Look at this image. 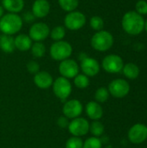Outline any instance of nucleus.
I'll return each mask as SVG.
<instances>
[{"label":"nucleus","mask_w":147,"mask_h":148,"mask_svg":"<svg viewBox=\"0 0 147 148\" xmlns=\"http://www.w3.org/2000/svg\"><path fill=\"white\" fill-rule=\"evenodd\" d=\"M109 95L110 94H109V91L107 88H106L104 87L99 88L95 91V94H94L95 101H97L98 103H104L108 100Z\"/></svg>","instance_id":"obj_27"},{"label":"nucleus","mask_w":147,"mask_h":148,"mask_svg":"<svg viewBox=\"0 0 147 148\" xmlns=\"http://www.w3.org/2000/svg\"><path fill=\"white\" fill-rule=\"evenodd\" d=\"M30 50H31V54L33 55L34 57L41 58L45 56L46 47H45L44 43H42V42H35L32 44Z\"/></svg>","instance_id":"obj_22"},{"label":"nucleus","mask_w":147,"mask_h":148,"mask_svg":"<svg viewBox=\"0 0 147 148\" xmlns=\"http://www.w3.org/2000/svg\"><path fill=\"white\" fill-rule=\"evenodd\" d=\"M90 81L88 76H87L84 74H78L75 78H74V84L76 88L84 89L87 88L89 86Z\"/></svg>","instance_id":"obj_24"},{"label":"nucleus","mask_w":147,"mask_h":148,"mask_svg":"<svg viewBox=\"0 0 147 148\" xmlns=\"http://www.w3.org/2000/svg\"><path fill=\"white\" fill-rule=\"evenodd\" d=\"M136 12L139 13V15H146L147 14V2L145 0H139L137 2L136 5Z\"/></svg>","instance_id":"obj_31"},{"label":"nucleus","mask_w":147,"mask_h":148,"mask_svg":"<svg viewBox=\"0 0 147 148\" xmlns=\"http://www.w3.org/2000/svg\"><path fill=\"white\" fill-rule=\"evenodd\" d=\"M81 69L87 76L93 77L99 74L101 66L96 59L88 56L81 62Z\"/></svg>","instance_id":"obj_14"},{"label":"nucleus","mask_w":147,"mask_h":148,"mask_svg":"<svg viewBox=\"0 0 147 148\" xmlns=\"http://www.w3.org/2000/svg\"><path fill=\"white\" fill-rule=\"evenodd\" d=\"M4 10L9 13H19L24 7V0H1Z\"/></svg>","instance_id":"obj_19"},{"label":"nucleus","mask_w":147,"mask_h":148,"mask_svg":"<svg viewBox=\"0 0 147 148\" xmlns=\"http://www.w3.org/2000/svg\"><path fill=\"white\" fill-rule=\"evenodd\" d=\"M27 70L33 75H36V73H38L40 71V65L36 61H29L27 65H26Z\"/></svg>","instance_id":"obj_32"},{"label":"nucleus","mask_w":147,"mask_h":148,"mask_svg":"<svg viewBox=\"0 0 147 148\" xmlns=\"http://www.w3.org/2000/svg\"><path fill=\"white\" fill-rule=\"evenodd\" d=\"M82 148H102V144L98 137H90L83 142Z\"/></svg>","instance_id":"obj_28"},{"label":"nucleus","mask_w":147,"mask_h":148,"mask_svg":"<svg viewBox=\"0 0 147 148\" xmlns=\"http://www.w3.org/2000/svg\"><path fill=\"white\" fill-rule=\"evenodd\" d=\"M66 148H82L83 147V140L81 137L72 136L66 142Z\"/></svg>","instance_id":"obj_30"},{"label":"nucleus","mask_w":147,"mask_h":148,"mask_svg":"<svg viewBox=\"0 0 147 148\" xmlns=\"http://www.w3.org/2000/svg\"><path fill=\"white\" fill-rule=\"evenodd\" d=\"M86 57H88V56H87L85 53H81V54H80V60H81V62L82 60H84Z\"/></svg>","instance_id":"obj_35"},{"label":"nucleus","mask_w":147,"mask_h":148,"mask_svg":"<svg viewBox=\"0 0 147 148\" xmlns=\"http://www.w3.org/2000/svg\"><path fill=\"white\" fill-rule=\"evenodd\" d=\"M49 53L53 60L62 62L71 56L73 48L72 45L66 41H56L51 45Z\"/></svg>","instance_id":"obj_4"},{"label":"nucleus","mask_w":147,"mask_h":148,"mask_svg":"<svg viewBox=\"0 0 147 148\" xmlns=\"http://www.w3.org/2000/svg\"><path fill=\"white\" fill-rule=\"evenodd\" d=\"M69 119H68L65 116H61L58 118L57 120V125L61 127V128H68V124H69Z\"/></svg>","instance_id":"obj_34"},{"label":"nucleus","mask_w":147,"mask_h":148,"mask_svg":"<svg viewBox=\"0 0 147 148\" xmlns=\"http://www.w3.org/2000/svg\"><path fill=\"white\" fill-rule=\"evenodd\" d=\"M21 17L23 19V22L24 21L27 23H30L34 22V20L36 18V16L33 15V13L31 11H26V12H24L23 15V16H21Z\"/></svg>","instance_id":"obj_33"},{"label":"nucleus","mask_w":147,"mask_h":148,"mask_svg":"<svg viewBox=\"0 0 147 148\" xmlns=\"http://www.w3.org/2000/svg\"><path fill=\"white\" fill-rule=\"evenodd\" d=\"M89 125L90 123L88 120H86L85 118L78 117L73 119L69 122L68 130L73 136L81 137L88 134V133L89 132Z\"/></svg>","instance_id":"obj_8"},{"label":"nucleus","mask_w":147,"mask_h":148,"mask_svg":"<svg viewBox=\"0 0 147 148\" xmlns=\"http://www.w3.org/2000/svg\"><path fill=\"white\" fill-rule=\"evenodd\" d=\"M145 29H146V31L147 32V19L145 21Z\"/></svg>","instance_id":"obj_37"},{"label":"nucleus","mask_w":147,"mask_h":148,"mask_svg":"<svg viewBox=\"0 0 147 148\" xmlns=\"http://www.w3.org/2000/svg\"><path fill=\"white\" fill-rule=\"evenodd\" d=\"M0 1H1V0H0Z\"/></svg>","instance_id":"obj_38"},{"label":"nucleus","mask_w":147,"mask_h":148,"mask_svg":"<svg viewBox=\"0 0 147 148\" xmlns=\"http://www.w3.org/2000/svg\"><path fill=\"white\" fill-rule=\"evenodd\" d=\"M60 7L67 12L74 11L79 5V0H58Z\"/></svg>","instance_id":"obj_25"},{"label":"nucleus","mask_w":147,"mask_h":148,"mask_svg":"<svg viewBox=\"0 0 147 148\" xmlns=\"http://www.w3.org/2000/svg\"><path fill=\"white\" fill-rule=\"evenodd\" d=\"M80 71L79 65L76 61L74 59H66L61 62L59 64V73L62 77H65L67 79H72L75 78Z\"/></svg>","instance_id":"obj_11"},{"label":"nucleus","mask_w":147,"mask_h":148,"mask_svg":"<svg viewBox=\"0 0 147 148\" xmlns=\"http://www.w3.org/2000/svg\"><path fill=\"white\" fill-rule=\"evenodd\" d=\"M90 26L93 29L96 30V31H100L102 30L103 27H104V21L103 19L99 16H94L90 18Z\"/></svg>","instance_id":"obj_29"},{"label":"nucleus","mask_w":147,"mask_h":148,"mask_svg":"<svg viewBox=\"0 0 147 148\" xmlns=\"http://www.w3.org/2000/svg\"><path fill=\"white\" fill-rule=\"evenodd\" d=\"M0 49L4 53H12L15 50V40L12 36L1 34L0 35Z\"/></svg>","instance_id":"obj_20"},{"label":"nucleus","mask_w":147,"mask_h":148,"mask_svg":"<svg viewBox=\"0 0 147 148\" xmlns=\"http://www.w3.org/2000/svg\"><path fill=\"white\" fill-rule=\"evenodd\" d=\"M128 139L133 144H141L147 139V126L142 123L133 125L128 131Z\"/></svg>","instance_id":"obj_12"},{"label":"nucleus","mask_w":147,"mask_h":148,"mask_svg":"<svg viewBox=\"0 0 147 148\" xmlns=\"http://www.w3.org/2000/svg\"><path fill=\"white\" fill-rule=\"evenodd\" d=\"M121 24L123 29L127 34L133 36L139 35L145 29V19L134 10L125 13L121 20Z\"/></svg>","instance_id":"obj_1"},{"label":"nucleus","mask_w":147,"mask_h":148,"mask_svg":"<svg viewBox=\"0 0 147 148\" xmlns=\"http://www.w3.org/2000/svg\"><path fill=\"white\" fill-rule=\"evenodd\" d=\"M86 16L78 10L68 12L64 18V26L70 30H79L86 24Z\"/></svg>","instance_id":"obj_6"},{"label":"nucleus","mask_w":147,"mask_h":148,"mask_svg":"<svg viewBox=\"0 0 147 148\" xmlns=\"http://www.w3.org/2000/svg\"><path fill=\"white\" fill-rule=\"evenodd\" d=\"M4 15V9L3 8L2 5H0V18Z\"/></svg>","instance_id":"obj_36"},{"label":"nucleus","mask_w":147,"mask_h":148,"mask_svg":"<svg viewBox=\"0 0 147 148\" xmlns=\"http://www.w3.org/2000/svg\"><path fill=\"white\" fill-rule=\"evenodd\" d=\"M50 4L48 0H36L32 4L31 12L36 18H43L49 15Z\"/></svg>","instance_id":"obj_16"},{"label":"nucleus","mask_w":147,"mask_h":148,"mask_svg":"<svg viewBox=\"0 0 147 148\" xmlns=\"http://www.w3.org/2000/svg\"><path fill=\"white\" fill-rule=\"evenodd\" d=\"M101 65L106 72L110 74H116L122 71L124 62L120 56L111 54L104 57Z\"/></svg>","instance_id":"obj_7"},{"label":"nucleus","mask_w":147,"mask_h":148,"mask_svg":"<svg viewBox=\"0 0 147 148\" xmlns=\"http://www.w3.org/2000/svg\"><path fill=\"white\" fill-rule=\"evenodd\" d=\"M86 114L89 119L99 121L103 116V108L97 101H89L86 105Z\"/></svg>","instance_id":"obj_17"},{"label":"nucleus","mask_w":147,"mask_h":148,"mask_svg":"<svg viewBox=\"0 0 147 148\" xmlns=\"http://www.w3.org/2000/svg\"><path fill=\"white\" fill-rule=\"evenodd\" d=\"M50 37L54 41H62L66 36V30L65 28L62 25L55 26L51 31H50Z\"/></svg>","instance_id":"obj_26"},{"label":"nucleus","mask_w":147,"mask_h":148,"mask_svg":"<svg viewBox=\"0 0 147 148\" xmlns=\"http://www.w3.org/2000/svg\"><path fill=\"white\" fill-rule=\"evenodd\" d=\"M123 74L124 75L131 80H134L136 78H138V76L139 75V67L133 62H129L126 63V65H124L123 69H122Z\"/></svg>","instance_id":"obj_21"},{"label":"nucleus","mask_w":147,"mask_h":148,"mask_svg":"<svg viewBox=\"0 0 147 148\" xmlns=\"http://www.w3.org/2000/svg\"><path fill=\"white\" fill-rule=\"evenodd\" d=\"M53 77L47 71H39L34 75V83L41 89L49 88L53 84Z\"/></svg>","instance_id":"obj_15"},{"label":"nucleus","mask_w":147,"mask_h":148,"mask_svg":"<svg viewBox=\"0 0 147 148\" xmlns=\"http://www.w3.org/2000/svg\"><path fill=\"white\" fill-rule=\"evenodd\" d=\"M109 94L115 98H123L130 92V85L124 79H115L109 83Z\"/></svg>","instance_id":"obj_9"},{"label":"nucleus","mask_w":147,"mask_h":148,"mask_svg":"<svg viewBox=\"0 0 147 148\" xmlns=\"http://www.w3.org/2000/svg\"><path fill=\"white\" fill-rule=\"evenodd\" d=\"M83 112V106L78 100L73 99L65 102L62 108V113L68 119H75L80 117Z\"/></svg>","instance_id":"obj_13"},{"label":"nucleus","mask_w":147,"mask_h":148,"mask_svg":"<svg viewBox=\"0 0 147 148\" xmlns=\"http://www.w3.org/2000/svg\"><path fill=\"white\" fill-rule=\"evenodd\" d=\"M113 44V35L107 30L97 31L91 38V46L94 49L105 52L112 48Z\"/></svg>","instance_id":"obj_3"},{"label":"nucleus","mask_w":147,"mask_h":148,"mask_svg":"<svg viewBox=\"0 0 147 148\" xmlns=\"http://www.w3.org/2000/svg\"><path fill=\"white\" fill-rule=\"evenodd\" d=\"M22 17L16 13L4 14L0 18V31L2 34L13 36L18 33L23 27Z\"/></svg>","instance_id":"obj_2"},{"label":"nucleus","mask_w":147,"mask_h":148,"mask_svg":"<svg viewBox=\"0 0 147 148\" xmlns=\"http://www.w3.org/2000/svg\"><path fill=\"white\" fill-rule=\"evenodd\" d=\"M49 34L50 29L49 25L42 22L34 23L29 30V36L31 38L32 41L35 42L44 41L49 36Z\"/></svg>","instance_id":"obj_10"},{"label":"nucleus","mask_w":147,"mask_h":148,"mask_svg":"<svg viewBox=\"0 0 147 148\" xmlns=\"http://www.w3.org/2000/svg\"><path fill=\"white\" fill-rule=\"evenodd\" d=\"M52 88L55 95L62 101L68 99L72 92V84L70 81L62 76L56 78L53 82Z\"/></svg>","instance_id":"obj_5"},{"label":"nucleus","mask_w":147,"mask_h":148,"mask_svg":"<svg viewBox=\"0 0 147 148\" xmlns=\"http://www.w3.org/2000/svg\"><path fill=\"white\" fill-rule=\"evenodd\" d=\"M105 131L104 125L99 121H94L89 125V132L93 134L94 137H100L103 134Z\"/></svg>","instance_id":"obj_23"},{"label":"nucleus","mask_w":147,"mask_h":148,"mask_svg":"<svg viewBox=\"0 0 147 148\" xmlns=\"http://www.w3.org/2000/svg\"><path fill=\"white\" fill-rule=\"evenodd\" d=\"M15 48L20 51H28L30 49L33 41L29 36V35L26 34H19L15 38Z\"/></svg>","instance_id":"obj_18"}]
</instances>
